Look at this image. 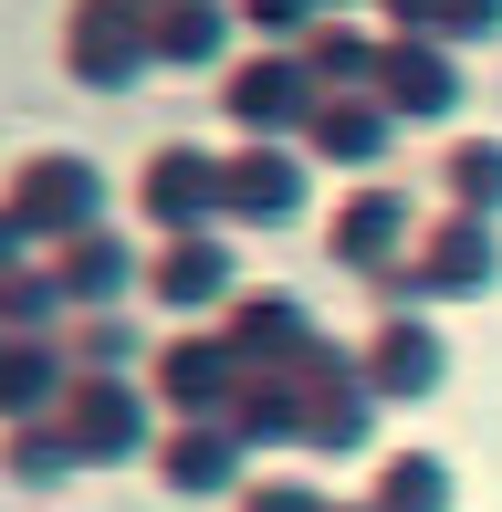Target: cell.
Listing matches in <instances>:
<instances>
[{"instance_id":"e0dca14e","label":"cell","mask_w":502,"mask_h":512,"mask_svg":"<svg viewBox=\"0 0 502 512\" xmlns=\"http://www.w3.org/2000/svg\"><path fill=\"white\" fill-rule=\"evenodd\" d=\"M53 272H63V304H105V293H126L136 251H126V241H105V230H74V241L53 251Z\"/></svg>"},{"instance_id":"30bf717a","label":"cell","mask_w":502,"mask_h":512,"mask_svg":"<svg viewBox=\"0 0 502 512\" xmlns=\"http://www.w3.org/2000/svg\"><path fill=\"white\" fill-rule=\"evenodd\" d=\"M440 377H450L440 335H429V324H398V314H387V324H377V345H367V387H377V398H429Z\"/></svg>"},{"instance_id":"8fae6325","label":"cell","mask_w":502,"mask_h":512,"mask_svg":"<svg viewBox=\"0 0 502 512\" xmlns=\"http://www.w3.org/2000/svg\"><path fill=\"white\" fill-rule=\"evenodd\" d=\"M398 241H419V230H408V199H398V189H356L346 209H335V262L387 272V262H398Z\"/></svg>"},{"instance_id":"9c48e42d","label":"cell","mask_w":502,"mask_h":512,"mask_svg":"<svg viewBox=\"0 0 502 512\" xmlns=\"http://www.w3.org/2000/svg\"><path fill=\"white\" fill-rule=\"evenodd\" d=\"M136 199H147V220L199 230V220L220 209V168H210L199 147H157V157H147V189H136Z\"/></svg>"},{"instance_id":"8992f818","label":"cell","mask_w":502,"mask_h":512,"mask_svg":"<svg viewBox=\"0 0 502 512\" xmlns=\"http://www.w3.org/2000/svg\"><path fill=\"white\" fill-rule=\"evenodd\" d=\"M63 429L84 439V460H136L147 450V398H136L126 377H84L74 398H63Z\"/></svg>"},{"instance_id":"5bb4252c","label":"cell","mask_w":502,"mask_h":512,"mask_svg":"<svg viewBox=\"0 0 502 512\" xmlns=\"http://www.w3.org/2000/svg\"><path fill=\"white\" fill-rule=\"evenodd\" d=\"M304 199V168H293V157H231V168H220V209H231V220H283V209Z\"/></svg>"},{"instance_id":"7c38bea8","label":"cell","mask_w":502,"mask_h":512,"mask_svg":"<svg viewBox=\"0 0 502 512\" xmlns=\"http://www.w3.org/2000/svg\"><path fill=\"white\" fill-rule=\"evenodd\" d=\"M314 157H335V168H377V157H387V136H398V115H387V105H367V95H356V84H346V95H325V105H314Z\"/></svg>"},{"instance_id":"cb8c5ba5","label":"cell","mask_w":502,"mask_h":512,"mask_svg":"<svg viewBox=\"0 0 502 512\" xmlns=\"http://www.w3.org/2000/svg\"><path fill=\"white\" fill-rule=\"evenodd\" d=\"M471 32H502V0H440V42H471Z\"/></svg>"},{"instance_id":"603a6c76","label":"cell","mask_w":502,"mask_h":512,"mask_svg":"<svg viewBox=\"0 0 502 512\" xmlns=\"http://www.w3.org/2000/svg\"><path fill=\"white\" fill-rule=\"evenodd\" d=\"M74 356L95 366V377H116V366H136V324H126V314H95V324L74 335Z\"/></svg>"},{"instance_id":"2e32d148","label":"cell","mask_w":502,"mask_h":512,"mask_svg":"<svg viewBox=\"0 0 502 512\" xmlns=\"http://www.w3.org/2000/svg\"><path fill=\"white\" fill-rule=\"evenodd\" d=\"M42 408H63V345L21 335L0 345V418H42Z\"/></svg>"},{"instance_id":"6da1fadb","label":"cell","mask_w":502,"mask_h":512,"mask_svg":"<svg viewBox=\"0 0 502 512\" xmlns=\"http://www.w3.org/2000/svg\"><path fill=\"white\" fill-rule=\"evenodd\" d=\"M63 63H74L84 84H136L157 63V21H147V0H74V21H63Z\"/></svg>"},{"instance_id":"d4e9b609","label":"cell","mask_w":502,"mask_h":512,"mask_svg":"<svg viewBox=\"0 0 502 512\" xmlns=\"http://www.w3.org/2000/svg\"><path fill=\"white\" fill-rule=\"evenodd\" d=\"M251 512H325V492H304V481H251Z\"/></svg>"},{"instance_id":"9a60e30c","label":"cell","mask_w":502,"mask_h":512,"mask_svg":"<svg viewBox=\"0 0 502 512\" xmlns=\"http://www.w3.org/2000/svg\"><path fill=\"white\" fill-rule=\"evenodd\" d=\"M157 471H168V492H231L241 481V429H178L157 450Z\"/></svg>"},{"instance_id":"52a82bcc","label":"cell","mask_w":502,"mask_h":512,"mask_svg":"<svg viewBox=\"0 0 502 512\" xmlns=\"http://www.w3.org/2000/svg\"><path fill=\"white\" fill-rule=\"evenodd\" d=\"M231 387H241V345H231V335H178L168 356H157V398L189 408V418L231 408Z\"/></svg>"},{"instance_id":"ac0fdd59","label":"cell","mask_w":502,"mask_h":512,"mask_svg":"<svg viewBox=\"0 0 502 512\" xmlns=\"http://www.w3.org/2000/svg\"><path fill=\"white\" fill-rule=\"evenodd\" d=\"M74 460H84V439L63 429V418H53V429H42V418H21V429L0 439V471H11V481H63Z\"/></svg>"},{"instance_id":"277c9868","label":"cell","mask_w":502,"mask_h":512,"mask_svg":"<svg viewBox=\"0 0 502 512\" xmlns=\"http://www.w3.org/2000/svg\"><path fill=\"white\" fill-rule=\"evenodd\" d=\"M11 209L42 230V241H74V230L105 209V178L84 168V157H32V168L11 178Z\"/></svg>"},{"instance_id":"f1b7e54d","label":"cell","mask_w":502,"mask_h":512,"mask_svg":"<svg viewBox=\"0 0 502 512\" xmlns=\"http://www.w3.org/2000/svg\"><path fill=\"white\" fill-rule=\"evenodd\" d=\"M147 11H178V0H147Z\"/></svg>"},{"instance_id":"7a4b0ae2","label":"cell","mask_w":502,"mask_h":512,"mask_svg":"<svg viewBox=\"0 0 502 512\" xmlns=\"http://www.w3.org/2000/svg\"><path fill=\"white\" fill-rule=\"evenodd\" d=\"M492 272H502L492 220H482V209H461V220L429 230L419 262H387V272H377V293H387V304H408V293H492Z\"/></svg>"},{"instance_id":"3957f363","label":"cell","mask_w":502,"mask_h":512,"mask_svg":"<svg viewBox=\"0 0 502 512\" xmlns=\"http://www.w3.org/2000/svg\"><path fill=\"white\" fill-rule=\"evenodd\" d=\"M220 105L241 115V126H314V105H325V84H314V63L304 53H262V63H241L231 84H220Z\"/></svg>"},{"instance_id":"ba28073f","label":"cell","mask_w":502,"mask_h":512,"mask_svg":"<svg viewBox=\"0 0 502 512\" xmlns=\"http://www.w3.org/2000/svg\"><path fill=\"white\" fill-rule=\"evenodd\" d=\"M147 293H157L168 314H189V304H220V293H231V241H210V230H178V241L147 262Z\"/></svg>"},{"instance_id":"d6986e66","label":"cell","mask_w":502,"mask_h":512,"mask_svg":"<svg viewBox=\"0 0 502 512\" xmlns=\"http://www.w3.org/2000/svg\"><path fill=\"white\" fill-rule=\"evenodd\" d=\"M377 512H450V460H429V450L387 460L377 471Z\"/></svg>"},{"instance_id":"5b68a950","label":"cell","mask_w":502,"mask_h":512,"mask_svg":"<svg viewBox=\"0 0 502 512\" xmlns=\"http://www.w3.org/2000/svg\"><path fill=\"white\" fill-rule=\"evenodd\" d=\"M377 105H387V115H450V105H461L450 42H440V32H398V42L377 53Z\"/></svg>"},{"instance_id":"44dd1931","label":"cell","mask_w":502,"mask_h":512,"mask_svg":"<svg viewBox=\"0 0 502 512\" xmlns=\"http://www.w3.org/2000/svg\"><path fill=\"white\" fill-rule=\"evenodd\" d=\"M440 178H450L461 209H502V147H492V136H461V147L440 157Z\"/></svg>"},{"instance_id":"7402d4cb","label":"cell","mask_w":502,"mask_h":512,"mask_svg":"<svg viewBox=\"0 0 502 512\" xmlns=\"http://www.w3.org/2000/svg\"><path fill=\"white\" fill-rule=\"evenodd\" d=\"M157 53H168V63H210L220 53V0H178V11H157Z\"/></svg>"},{"instance_id":"83f0119b","label":"cell","mask_w":502,"mask_h":512,"mask_svg":"<svg viewBox=\"0 0 502 512\" xmlns=\"http://www.w3.org/2000/svg\"><path fill=\"white\" fill-rule=\"evenodd\" d=\"M21 241H32V220H21V209H0V272L21 262Z\"/></svg>"},{"instance_id":"ffe728a7","label":"cell","mask_w":502,"mask_h":512,"mask_svg":"<svg viewBox=\"0 0 502 512\" xmlns=\"http://www.w3.org/2000/svg\"><path fill=\"white\" fill-rule=\"evenodd\" d=\"M304 63H314V84H325V95H346L356 74H377V42L346 32V21H314V32H304Z\"/></svg>"},{"instance_id":"4fadbf2b","label":"cell","mask_w":502,"mask_h":512,"mask_svg":"<svg viewBox=\"0 0 502 512\" xmlns=\"http://www.w3.org/2000/svg\"><path fill=\"white\" fill-rule=\"evenodd\" d=\"M231 345L262 356V366H304L314 356V324H304L293 293H251V304H231Z\"/></svg>"},{"instance_id":"484cf974","label":"cell","mask_w":502,"mask_h":512,"mask_svg":"<svg viewBox=\"0 0 502 512\" xmlns=\"http://www.w3.org/2000/svg\"><path fill=\"white\" fill-rule=\"evenodd\" d=\"M262 32H314V0H241Z\"/></svg>"},{"instance_id":"4316f807","label":"cell","mask_w":502,"mask_h":512,"mask_svg":"<svg viewBox=\"0 0 502 512\" xmlns=\"http://www.w3.org/2000/svg\"><path fill=\"white\" fill-rule=\"evenodd\" d=\"M398 11V32H440V0H387Z\"/></svg>"}]
</instances>
